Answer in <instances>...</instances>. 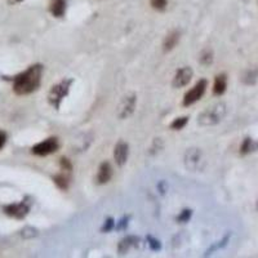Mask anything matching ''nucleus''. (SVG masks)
I'll return each mask as SVG.
<instances>
[{
  "label": "nucleus",
  "mask_w": 258,
  "mask_h": 258,
  "mask_svg": "<svg viewBox=\"0 0 258 258\" xmlns=\"http://www.w3.org/2000/svg\"><path fill=\"white\" fill-rule=\"evenodd\" d=\"M43 77V66L40 63L31 64L22 73L13 77V92L17 96H27L38 91L41 84Z\"/></svg>",
  "instance_id": "obj_1"
},
{
  "label": "nucleus",
  "mask_w": 258,
  "mask_h": 258,
  "mask_svg": "<svg viewBox=\"0 0 258 258\" xmlns=\"http://www.w3.org/2000/svg\"><path fill=\"white\" fill-rule=\"evenodd\" d=\"M226 112H227V107L223 102L216 103V105L211 106L208 109H206L198 117V124L202 126H211L216 125L220 123L225 117Z\"/></svg>",
  "instance_id": "obj_2"
},
{
  "label": "nucleus",
  "mask_w": 258,
  "mask_h": 258,
  "mask_svg": "<svg viewBox=\"0 0 258 258\" xmlns=\"http://www.w3.org/2000/svg\"><path fill=\"white\" fill-rule=\"evenodd\" d=\"M73 79H63L58 83V84L53 85L50 88L49 93H48V102L52 107L58 110L61 107V103L63 98L70 92V87L73 84Z\"/></svg>",
  "instance_id": "obj_3"
},
{
  "label": "nucleus",
  "mask_w": 258,
  "mask_h": 258,
  "mask_svg": "<svg viewBox=\"0 0 258 258\" xmlns=\"http://www.w3.org/2000/svg\"><path fill=\"white\" fill-rule=\"evenodd\" d=\"M30 209H31V202H30L29 199L3 206L4 213H6L8 217L15 218V220H24L27 214H29Z\"/></svg>",
  "instance_id": "obj_4"
},
{
  "label": "nucleus",
  "mask_w": 258,
  "mask_h": 258,
  "mask_svg": "<svg viewBox=\"0 0 258 258\" xmlns=\"http://www.w3.org/2000/svg\"><path fill=\"white\" fill-rule=\"evenodd\" d=\"M59 144L56 137H50L44 140V141L39 142L31 147V153L36 156H48L50 154L56 153L58 150Z\"/></svg>",
  "instance_id": "obj_5"
},
{
  "label": "nucleus",
  "mask_w": 258,
  "mask_h": 258,
  "mask_svg": "<svg viewBox=\"0 0 258 258\" xmlns=\"http://www.w3.org/2000/svg\"><path fill=\"white\" fill-rule=\"evenodd\" d=\"M207 85H208V82L206 79H202L194 85V88H191L187 93L183 97V106H191L195 102L200 100L203 97V94L206 93Z\"/></svg>",
  "instance_id": "obj_6"
},
{
  "label": "nucleus",
  "mask_w": 258,
  "mask_h": 258,
  "mask_svg": "<svg viewBox=\"0 0 258 258\" xmlns=\"http://www.w3.org/2000/svg\"><path fill=\"white\" fill-rule=\"evenodd\" d=\"M185 165L190 170H200L204 167V158L200 149H188L185 154Z\"/></svg>",
  "instance_id": "obj_7"
},
{
  "label": "nucleus",
  "mask_w": 258,
  "mask_h": 258,
  "mask_svg": "<svg viewBox=\"0 0 258 258\" xmlns=\"http://www.w3.org/2000/svg\"><path fill=\"white\" fill-rule=\"evenodd\" d=\"M136 103H137L136 94H129V96L124 97L121 102L119 103V107H117V116L120 119H126V117L131 116L136 109Z\"/></svg>",
  "instance_id": "obj_8"
},
{
  "label": "nucleus",
  "mask_w": 258,
  "mask_h": 258,
  "mask_svg": "<svg viewBox=\"0 0 258 258\" xmlns=\"http://www.w3.org/2000/svg\"><path fill=\"white\" fill-rule=\"evenodd\" d=\"M129 155V146L126 142L119 141L114 147V159L119 167H123L128 160Z\"/></svg>",
  "instance_id": "obj_9"
},
{
  "label": "nucleus",
  "mask_w": 258,
  "mask_h": 258,
  "mask_svg": "<svg viewBox=\"0 0 258 258\" xmlns=\"http://www.w3.org/2000/svg\"><path fill=\"white\" fill-rule=\"evenodd\" d=\"M191 78H192V70L190 68H182L176 73L172 84L174 88H182L191 82Z\"/></svg>",
  "instance_id": "obj_10"
},
{
  "label": "nucleus",
  "mask_w": 258,
  "mask_h": 258,
  "mask_svg": "<svg viewBox=\"0 0 258 258\" xmlns=\"http://www.w3.org/2000/svg\"><path fill=\"white\" fill-rule=\"evenodd\" d=\"M112 177V168L109 161H105L100 165L98 173H97V183L100 185H105L111 179Z\"/></svg>",
  "instance_id": "obj_11"
},
{
  "label": "nucleus",
  "mask_w": 258,
  "mask_h": 258,
  "mask_svg": "<svg viewBox=\"0 0 258 258\" xmlns=\"http://www.w3.org/2000/svg\"><path fill=\"white\" fill-rule=\"evenodd\" d=\"M49 12L53 17L61 18L66 13V0H52L49 6Z\"/></svg>",
  "instance_id": "obj_12"
},
{
  "label": "nucleus",
  "mask_w": 258,
  "mask_h": 258,
  "mask_svg": "<svg viewBox=\"0 0 258 258\" xmlns=\"http://www.w3.org/2000/svg\"><path fill=\"white\" fill-rule=\"evenodd\" d=\"M258 151V141L253 140L250 137L244 138L240 146V154L241 155H249V154Z\"/></svg>",
  "instance_id": "obj_13"
},
{
  "label": "nucleus",
  "mask_w": 258,
  "mask_h": 258,
  "mask_svg": "<svg viewBox=\"0 0 258 258\" xmlns=\"http://www.w3.org/2000/svg\"><path fill=\"white\" fill-rule=\"evenodd\" d=\"M226 88H227V77H226V74H220L214 79L213 93L216 96H222L226 92Z\"/></svg>",
  "instance_id": "obj_14"
},
{
  "label": "nucleus",
  "mask_w": 258,
  "mask_h": 258,
  "mask_svg": "<svg viewBox=\"0 0 258 258\" xmlns=\"http://www.w3.org/2000/svg\"><path fill=\"white\" fill-rule=\"evenodd\" d=\"M179 41V32L178 31H172L169 35L165 38L164 43H163V49L164 52H169V50L173 49Z\"/></svg>",
  "instance_id": "obj_15"
},
{
  "label": "nucleus",
  "mask_w": 258,
  "mask_h": 258,
  "mask_svg": "<svg viewBox=\"0 0 258 258\" xmlns=\"http://www.w3.org/2000/svg\"><path fill=\"white\" fill-rule=\"evenodd\" d=\"M137 244L138 239L136 238V236H126L125 239H123V240L119 243V253H120V254H124V253L128 252L131 248L137 246Z\"/></svg>",
  "instance_id": "obj_16"
},
{
  "label": "nucleus",
  "mask_w": 258,
  "mask_h": 258,
  "mask_svg": "<svg viewBox=\"0 0 258 258\" xmlns=\"http://www.w3.org/2000/svg\"><path fill=\"white\" fill-rule=\"evenodd\" d=\"M241 82L246 85H254L258 82V69H249L243 74Z\"/></svg>",
  "instance_id": "obj_17"
},
{
  "label": "nucleus",
  "mask_w": 258,
  "mask_h": 258,
  "mask_svg": "<svg viewBox=\"0 0 258 258\" xmlns=\"http://www.w3.org/2000/svg\"><path fill=\"white\" fill-rule=\"evenodd\" d=\"M53 181H54V183H56L61 190H68L69 185H70V177L66 176L64 173L54 176L53 177Z\"/></svg>",
  "instance_id": "obj_18"
},
{
  "label": "nucleus",
  "mask_w": 258,
  "mask_h": 258,
  "mask_svg": "<svg viewBox=\"0 0 258 258\" xmlns=\"http://www.w3.org/2000/svg\"><path fill=\"white\" fill-rule=\"evenodd\" d=\"M199 61L200 63L204 64V66H209V64L213 62V52L211 49H206L203 50L202 54L199 57Z\"/></svg>",
  "instance_id": "obj_19"
},
{
  "label": "nucleus",
  "mask_w": 258,
  "mask_h": 258,
  "mask_svg": "<svg viewBox=\"0 0 258 258\" xmlns=\"http://www.w3.org/2000/svg\"><path fill=\"white\" fill-rule=\"evenodd\" d=\"M188 121V117L187 116H183V117H177V119H174L173 121H172V124H170V128L173 129V131H179V129H182L183 126L187 124Z\"/></svg>",
  "instance_id": "obj_20"
},
{
  "label": "nucleus",
  "mask_w": 258,
  "mask_h": 258,
  "mask_svg": "<svg viewBox=\"0 0 258 258\" xmlns=\"http://www.w3.org/2000/svg\"><path fill=\"white\" fill-rule=\"evenodd\" d=\"M36 235H38V230L34 229V227H30V226L25 227V229L21 231V236H22V238H25V239L35 238Z\"/></svg>",
  "instance_id": "obj_21"
},
{
  "label": "nucleus",
  "mask_w": 258,
  "mask_h": 258,
  "mask_svg": "<svg viewBox=\"0 0 258 258\" xmlns=\"http://www.w3.org/2000/svg\"><path fill=\"white\" fill-rule=\"evenodd\" d=\"M168 6V0H151V7L156 11H164Z\"/></svg>",
  "instance_id": "obj_22"
},
{
  "label": "nucleus",
  "mask_w": 258,
  "mask_h": 258,
  "mask_svg": "<svg viewBox=\"0 0 258 258\" xmlns=\"http://www.w3.org/2000/svg\"><path fill=\"white\" fill-rule=\"evenodd\" d=\"M191 214H192V212H191L190 209H185V211H182L181 214H179L178 217H177V221H178V222H182V223L188 222V220L191 218Z\"/></svg>",
  "instance_id": "obj_23"
},
{
  "label": "nucleus",
  "mask_w": 258,
  "mask_h": 258,
  "mask_svg": "<svg viewBox=\"0 0 258 258\" xmlns=\"http://www.w3.org/2000/svg\"><path fill=\"white\" fill-rule=\"evenodd\" d=\"M147 241H149L150 248H151L153 250H159L161 248L160 241L156 240V239H154L153 236H149V238H147Z\"/></svg>",
  "instance_id": "obj_24"
},
{
  "label": "nucleus",
  "mask_w": 258,
  "mask_h": 258,
  "mask_svg": "<svg viewBox=\"0 0 258 258\" xmlns=\"http://www.w3.org/2000/svg\"><path fill=\"white\" fill-rule=\"evenodd\" d=\"M115 227V222L112 218H109L107 221H105V223H103V227H102V231L103 232H110L112 229Z\"/></svg>",
  "instance_id": "obj_25"
},
{
  "label": "nucleus",
  "mask_w": 258,
  "mask_h": 258,
  "mask_svg": "<svg viewBox=\"0 0 258 258\" xmlns=\"http://www.w3.org/2000/svg\"><path fill=\"white\" fill-rule=\"evenodd\" d=\"M7 140H8V135L4 132L3 129H0V150H3V147L6 146Z\"/></svg>",
  "instance_id": "obj_26"
},
{
  "label": "nucleus",
  "mask_w": 258,
  "mask_h": 258,
  "mask_svg": "<svg viewBox=\"0 0 258 258\" xmlns=\"http://www.w3.org/2000/svg\"><path fill=\"white\" fill-rule=\"evenodd\" d=\"M61 167L63 170H68V172H70L71 168H73V165H71V163L69 161V159L62 158L61 159Z\"/></svg>",
  "instance_id": "obj_27"
},
{
  "label": "nucleus",
  "mask_w": 258,
  "mask_h": 258,
  "mask_svg": "<svg viewBox=\"0 0 258 258\" xmlns=\"http://www.w3.org/2000/svg\"><path fill=\"white\" fill-rule=\"evenodd\" d=\"M126 225H128V221L125 222V218H123V220L120 221V223H119V226H117V229H120V230L125 229Z\"/></svg>",
  "instance_id": "obj_28"
},
{
  "label": "nucleus",
  "mask_w": 258,
  "mask_h": 258,
  "mask_svg": "<svg viewBox=\"0 0 258 258\" xmlns=\"http://www.w3.org/2000/svg\"><path fill=\"white\" fill-rule=\"evenodd\" d=\"M22 2H24V0H8V3L9 4H18V3H22Z\"/></svg>",
  "instance_id": "obj_29"
},
{
  "label": "nucleus",
  "mask_w": 258,
  "mask_h": 258,
  "mask_svg": "<svg viewBox=\"0 0 258 258\" xmlns=\"http://www.w3.org/2000/svg\"><path fill=\"white\" fill-rule=\"evenodd\" d=\"M257 209H258V200H257Z\"/></svg>",
  "instance_id": "obj_30"
}]
</instances>
